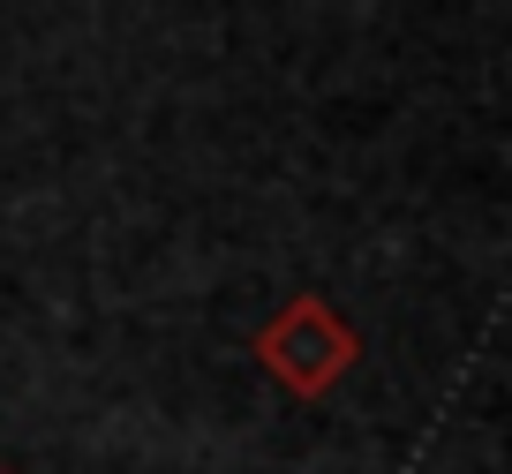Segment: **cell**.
<instances>
[{
    "mask_svg": "<svg viewBox=\"0 0 512 474\" xmlns=\"http://www.w3.org/2000/svg\"><path fill=\"white\" fill-rule=\"evenodd\" d=\"M256 362L272 369L294 399H324L354 362H362V339H354V324L324 294H294L287 309L256 332Z\"/></svg>",
    "mask_w": 512,
    "mask_h": 474,
    "instance_id": "obj_1",
    "label": "cell"
},
{
    "mask_svg": "<svg viewBox=\"0 0 512 474\" xmlns=\"http://www.w3.org/2000/svg\"><path fill=\"white\" fill-rule=\"evenodd\" d=\"M0 474H8V467H0Z\"/></svg>",
    "mask_w": 512,
    "mask_h": 474,
    "instance_id": "obj_2",
    "label": "cell"
}]
</instances>
